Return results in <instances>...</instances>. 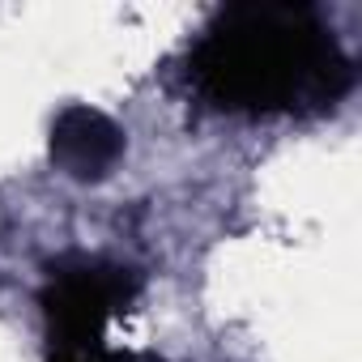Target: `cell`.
<instances>
[{"label": "cell", "mask_w": 362, "mask_h": 362, "mask_svg": "<svg viewBox=\"0 0 362 362\" xmlns=\"http://www.w3.org/2000/svg\"><path fill=\"white\" fill-rule=\"evenodd\" d=\"M188 81L230 115H324L354 90V60L311 5L243 0L201 30Z\"/></svg>", "instance_id": "cell-1"}, {"label": "cell", "mask_w": 362, "mask_h": 362, "mask_svg": "<svg viewBox=\"0 0 362 362\" xmlns=\"http://www.w3.org/2000/svg\"><path fill=\"white\" fill-rule=\"evenodd\" d=\"M141 294V273L103 256H60L47 264L39 307L47 320V354L103 349L107 324Z\"/></svg>", "instance_id": "cell-2"}, {"label": "cell", "mask_w": 362, "mask_h": 362, "mask_svg": "<svg viewBox=\"0 0 362 362\" xmlns=\"http://www.w3.org/2000/svg\"><path fill=\"white\" fill-rule=\"evenodd\" d=\"M124 145V128L98 107L73 103L52 119V162L77 184L107 179L119 166Z\"/></svg>", "instance_id": "cell-3"}, {"label": "cell", "mask_w": 362, "mask_h": 362, "mask_svg": "<svg viewBox=\"0 0 362 362\" xmlns=\"http://www.w3.org/2000/svg\"><path fill=\"white\" fill-rule=\"evenodd\" d=\"M47 362H145L141 354H128V349H64V354H47Z\"/></svg>", "instance_id": "cell-4"}]
</instances>
